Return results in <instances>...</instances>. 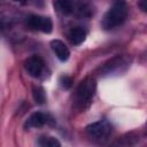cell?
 <instances>
[{"label": "cell", "instance_id": "obj_9", "mask_svg": "<svg viewBox=\"0 0 147 147\" xmlns=\"http://www.w3.org/2000/svg\"><path fill=\"white\" fill-rule=\"evenodd\" d=\"M32 96H33L36 103H38V105H42L46 101L45 90L39 85H33L32 86Z\"/></svg>", "mask_w": 147, "mask_h": 147}, {"label": "cell", "instance_id": "obj_1", "mask_svg": "<svg viewBox=\"0 0 147 147\" xmlns=\"http://www.w3.org/2000/svg\"><path fill=\"white\" fill-rule=\"evenodd\" d=\"M95 90H96V82L93 77H86L79 83L75 94L76 107L79 110L84 111L86 108L90 107L93 100Z\"/></svg>", "mask_w": 147, "mask_h": 147}, {"label": "cell", "instance_id": "obj_2", "mask_svg": "<svg viewBox=\"0 0 147 147\" xmlns=\"http://www.w3.org/2000/svg\"><path fill=\"white\" fill-rule=\"evenodd\" d=\"M127 16V6L124 0H116L102 18V28L111 30L121 25Z\"/></svg>", "mask_w": 147, "mask_h": 147}, {"label": "cell", "instance_id": "obj_10", "mask_svg": "<svg viewBox=\"0 0 147 147\" xmlns=\"http://www.w3.org/2000/svg\"><path fill=\"white\" fill-rule=\"evenodd\" d=\"M38 144L41 146V147H60L61 146V142L54 138V137H48V136H42L40 137Z\"/></svg>", "mask_w": 147, "mask_h": 147}, {"label": "cell", "instance_id": "obj_15", "mask_svg": "<svg viewBox=\"0 0 147 147\" xmlns=\"http://www.w3.org/2000/svg\"><path fill=\"white\" fill-rule=\"evenodd\" d=\"M14 1H17V2H20V3H25L28 0H14Z\"/></svg>", "mask_w": 147, "mask_h": 147}, {"label": "cell", "instance_id": "obj_3", "mask_svg": "<svg viewBox=\"0 0 147 147\" xmlns=\"http://www.w3.org/2000/svg\"><path fill=\"white\" fill-rule=\"evenodd\" d=\"M111 131H113L111 125H110L108 122H106V121H98V122H94V123L87 125L86 129H85L86 134H87L91 139L98 140V141L106 140V139L111 134Z\"/></svg>", "mask_w": 147, "mask_h": 147}, {"label": "cell", "instance_id": "obj_7", "mask_svg": "<svg viewBox=\"0 0 147 147\" xmlns=\"http://www.w3.org/2000/svg\"><path fill=\"white\" fill-rule=\"evenodd\" d=\"M51 48L55 53L56 57L62 62L67 61L69 59V56H70V51H69V48L67 47V45L62 40H59V39L52 40L51 41Z\"/></svg>", "mask_w": 147, "mask_h": 147}, {"label": "cell", "instance_id": "obj_5", "mask_svg": "<svg viewBox=\"0 0 147 147\" xmlns=\"http://www.w3.org/2000/svg\"><path fill=\"white\" fill-rule=\"evenodd\" d=\"M44 60L40 57V56H37V55H33V56H30L25 62H24V68L26 70V72L31 76V77H39L40 74L44 70Z\"/></svg>", "mask_w": 147, "mask_h": 147}, {"label": "cell", "instance_id": "obj_12", "mask_svg": "<svg viewBox=\"0 0 147 147\" xmlns=\"http://www.w3.org/2000/svg\"><path fill=\"white\" fill-rule=\"evenodd\" d=\"M77 14L80 16V17H90L92 16L93 14V10H92V7L86 3V2H80L77 7Z\"/></svg>", "mask_w": 147, "mask_h": 147}, {"label": "cell", "instance_id": "obj_8", "mask_svg": "<svg viewBox=\"0 0 147 147\" xmlns=\"http://www.w3.org/2000/svg\"><path fill=\"white\" fill-rule=\"evenodd\" d=\"M68 38L70 40V42L75 46H78L80 44H83L86 39V31L83 29V28H79V26H76V28H72L69 33H68Z\"/></svg>", "mask_w": 147, "mask_h": 147}, {"label": "cell", "instance_id": "obj_14", "mask_svg": "<svg viewBox=\"0 0 147 147\" xmlns=\"http://www.w3.org/2000/svg\"><path fill=\"white\" fill-rule=\"evenodd\" d=\"M146 0H140V7L142 9V11H146V5H145Z\"/></svg>", "mask_w": 147, "mask_h": 147}, {"label": "cell", "instance_id": "obj_4", "mask_svg": "<svg viewBox=\"0 0 147 147\" xmlns=\"http://www.w3.org/2000/svg\"><path fill=\"white\" fill-rule=\"evenodd\" d=\"M26 25L34 31H41L44 33H51L53 30V23L49 17L39 15H30L26 18Z\"/></svg>", "mask_w": 147, "mask_h": 147}, {"label": "cell", "instance_id": "obj_13", "mask_svg": "<svg viewBox=\"0 0 147 147\" xmlns=\"http://www.w3.org/2000/svg\"><path fill=\"white\" fill-rule=\"evenodd\" d=\"M60 85L63 88H70L72 85V78L69 76H62L60 78Z\"/></svg>", "mask_w": 147, "mask_h": 147}, {"label": "cell", "instance_id": "obj_6", "mask_svg": "<svg viewBox=\"0 0 147 147\" xmlns=\"http://www.w3.org/2000/svg\"><path fill=\"white\" fill-rule=\"evenodd\" d=\"M54 124L53 118H51L47 114H44L41 111H37L33 113L25 122L24 126L26 129H31V127H41L45 124Z\"/></svg>", "mask_w": 147, "mask_h": 147}, {"label": "cell", "instance_id": "obj_11", "mask_svg": "<svg viewBox=\"0 0 147 147\" xmlns=\"http://www.w3.org/2000/svg\"><path fill=\"white\" fill-rule=\"evenodd\" d=\"M55 6L63 14H70L72 11V0H55Z\"/></svg>", "mask_w": 147, "mask_h": 147}]
</instances>
